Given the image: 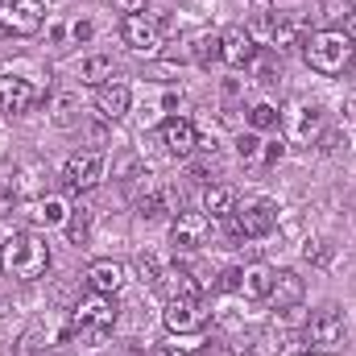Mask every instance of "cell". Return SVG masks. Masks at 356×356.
<instances>
[{
	"mask_svg": "<svg viewBox=\"0 0 356 356\" xmlns=\"http://www.w3.org/2000/svg\"><path fill=\"white\" fill-rule=\"evenodd\" d=\"M302 294H307V282L294 273V269H273V286H269V302L277 307V311H298V302H302Z\"/></svg>",
	"mask_w": 356,
	"mask_h": 356,
	"instance_id": "cell-17",
	"label": "cell"
},
{
	"mask_svg": "<svg viewBox=\"0 0 356 356\" xmlns=\"http://www.w3.org/2000/svg\"><path fill=\"white\" fill-rule=\"evenodd\" d=\"M273 224H277V203L273 199H261V195L236 203L232 216H228V228H232L236 241H261V236L273 232Z\"/></svg>",
	"mask_w": 356,
	"mask_h": 356,
	"instance_id": "cell-4",
	"label": "cell"
},
{
	"mask_svg": "<svg viewBox=\"0 0 356 356\" xmlns=\"http://www.w3.org/2000/svg\"><path fill=\"white\" fill-rule=\"evenodd\" d=\"M129 104H133V91L129 83H120V79H112V83H104V88H95V116L99 120H120L124 112H129Z\"/></svg>",
	"mask_w": 356,
	"mask_h": 356,
	"instance_id": "cell-18",
	"label": "cell"
},
{
	"mask_svg": "<svg viewBox=\"0 0 356 356\" xmlns=\"http://www.w3.org/2000/svg\"><path fill=\"white\" fill-rule=\"evenodd\" d=\"M13 207H17V191H13V182H0V220L13 216Z\"/></svg>",
	"mask_w": 356,
	"mask_h": 356,
	"instance_id": "cell-33",
	"label": "cell"
},
{
	"mask_svg": "<svg viewBox=\"0 0 356 356\" xmlns=\"http://www.w3.org/2000/svg\"><path fill=\"white\" fill-rule=\"evenodd\" d=\"M120 38L133 54H158L162 50V21L149 17V13H137V17H124L120 21Z\"/></svg>",
	"mask_w": 356,
	"mask_h": 356,
	"instance_id": "cell-9",
	"label": "cell"
},
{
	"mask_svg": "<svg viewBox=\"0 0 356 356\" xmlns=\"http://www.w3.org/2000/svg\"><path fill=\"white\" fill-rule=\"evenodd\" d=\"M302 257H307L311 266H327V257H332V253H327V241H311V245L302 249Z\"/></svg>",
	"mask_w": 356,
	"mask_h": 356,
	"instance_id": "cell-32",
	"label": "cell"
},
{
	"mask_svg": "<svg viewBox=\"0 0 356 356\" xmlns=\"http://www.w3.org/2000/svg\"><path fill=\"white\" fill-rule=\"evenodd\" d=\"M162 323H166V332H175V336H195V332L207 327V307H203L199 294H195V298H170L166 311H162Z\"/></svg>",
	"mask_w": 356,
	"mask_h": 356,
	"instance_id": "cell-8",
	"label": "cell"
},
{
	"mask_svg": "<svg viewBox=\"0 0 356 356\" xmlns=\"http://www.w3.org/2000/svg\"><path fill=\"white\" fill-rule=\"evenodd\" d=\"M269 286H273V266L253 261V266L241 269V294L245 298H269Z\"/></svg>",
	"mask_w": 356,
	"mask_h": 356,
	"instance_id": "cell-21",
	"label": "cell"
},
{
	"mask_svg": "<svg viewBox=\"0 0 356 356\" xmlns=\"http://www.w3.org/2000/svg\"><path fill=\"white\" fill-rule=\"evenodd\" d=\"M42 21V0H0V38H33Z\"/></svg>",
	"mask_w": 356,
	"mask_h": 356,
	"instance_id": "cell-7",
	"label": "cell"
},
{
	"mask_svg": "<svg viewBox=\"0 0 356 356\" xmlns=\"http://www.w3.org/2000/svg\"><path fill=\"white\" fill-rule=\"evenodd\" d=\"M67 241L71 245H88L91 236V211H83V207H75V211H67Z\"/></svg>",
	"mask_w": 356,
	"mask_h": 356,
	"instance_id": "cell-26",
	"label": "cell"
},
{
	"mask_svg": "<svg viewBox=\"0 0 356 356\" xmlns=\"http://www.w3.org/2000/svg\"><path fill=\"white\" fill-rule=\"evenodd\" d=\"M137 273H141V282H149V286H158V261H154V253H141L137 257Z\"/></svg>",
	"mask_w": 356,
	"mask_h": 356,
	"instance_id": "cell-31",
	"label": "cell"
},
{
	"mask_svg": "<svg viewBox=\"0 0 356 356\" xmlns=\"http://www.w3.org/2000/svg\"><path fill=\"white\" fill-rule=\"evenodd\" d=\"M79 79H83L88 88H104V83L116 79V63H112L108 54H88L83 67H79Z\"/></svg>",
	"mask_w": 356,
	"mask_h": 356,
	"instance_id": "cell-24",
	"label": "cell"
},
{
	"mask_svg": "<svg viewBox=\"0 0 356 356\" xmlns=\"http://www.w3.org/2000/svg\"><path fill=\"white\" fill-rule=\"evenodd\" d=\"M253 58H257V42L245 25H232V29L220 33V63L241 71V67H253Z\"/></svg>",
	"mask_w": 356,
	"mask_h": 356,
	"instance_id": "cell-15",
	"label": "cell"
},
{
	"mask_svg": "<svg viewBox=\"0 0 356 356\" xmlns=\"http://www.w3.org/2000/svg\"><path fill=\"white\" fill-rule=\"evenodd\" d=\"M63 186L67 191H91L99 178H104V158L99 154H91V149H83V154H71L67 162H63Z\"/></svg>",
	"mask_w": 356,
	"mask_h": 356,
	"instance_id": "cell-12",
	"label": "cell"
},
{
	"mask_svg": "<svg viewBox=\"0 0 356 356\" xmlns=\"http://www.w3.org/2000/svg\"><path fill=\"white\" fill-rule=\"evenodd\" d=\"M269 46H273V50H290V46H302V25H298L290 13H273Z\"/></svg>",
	"mask_w": 356,
	"mask_h": 356,
	"instance_id": "cell-23",
	"label": "cell"
},
{
	"mask_svg": "<svg viewBox=\"0 0 356 356\" xmlns=\"http://www.w3.org/2000/svg\"><path fill=\"white\" fill-rule=\"evenodd\" d=\"M236 207V191L224 186V182H207L203 191V216H216V220H228Z\"/></svg>",
	"mask_w": 356,
	"mask_h": 356,
	"instance_id": "cell-22",
	"label": "cell"
},
{
	"mask_svg": "<svg viewBox=\"0 0 356 356\" xmlns=\"http://www.w3.org/2000/svg\"><path fill=\"white\" fill-rule=\"evenodd\" d=\"M344 33H348V38H353V46H356V13H353V21H348V25H344Z\"/></svg>",
	"mask_w": 356,
	"mask_h": 356,
	"instance_id": "cell-37",
	"label": "cell"
},
{
	"mask_svg": "<svg viewBox=\"0 0 356 356\" xmlns=\"http://www.w3.org/2000/svg\"><path fill=\"white\" fill-rule=\"evenodd\" d=\"M207 236H211V220H207L203 211H178L175 224H170V245H175L178 253H195V249H203Z\"/></svg>",
	"mask_w": 356,
	"mask_h": 356,
	"instance_id": "cell-11",
	"label": "cell"
},
{
	"mask_svg": "<svg viewBox=\"0 0 356 356\" xmlns=\"http://www.w3.org/2000/svg\"><path fill=\"white\" fill-rule=\"evenodd\" d=\"M54 340H67V323H63V327H50L46 319H33V323L21 332V340H17V356H38L42 348H50Z\"/></svg>",
	"mask_w": 356,
	"mask_h": 356,
	"instance_id": "cell-19",
	"label": "cell"
},
{
	"mask_svg": "<svg viewBox=\"0 0 356 356\" xmlns=\"http://www.w3.org/2000/svg\"><path fill=\"white\" fill-rule=\"evenodd\" d=\"M277 356H315V353H311V344H307L302 336H286V340L277 344Z\"/></svg>",
	"mask_w": 356,
	"mask_h": 356,
	"instance_id": "cell-30",
	"label": "cell"
},
{
	"mask_svg": "<svg viewBox=\"0 0 356 356\" xmlns=\"http://www.w3.org/2000/svg\"><path fill=\"white\" fill-rule=\"evenodd\" d=\"M277 120H282V112H277L273 104H253V108H249V124H253L257 133H266V129H273Z\"/></svg>",
	"mask_w": 356,
	"mask_h": 356,
	"instance_id": "cell-29",
	"label": "cell"
},
{
	"mask_svg": "<svg viewBox=\"0 0 356 356\" xmlns=\"http://www.w3.org/2000/svg\"><path fill=\"white\" fill-rule=\"evenodd\" d=\"M302 340L311 344L315 356H336L340 353V348H344V315H340V307H319V311L307 319Z\"/></svg>",
	"mask_w": 356,
	"mask_h": 356,
	"instance_id": "cell-5",
	"label": "cell"
},
{
	"mask_svg": "<svg viewBox=\"0 0 356 356\" xmlns=\"http://www.w3.org/2000/svg\"><path fill=\"white\" fill-rule=\"evenodd\" d=\"M158 290L166 294V302H170V298H195V294H199V282H195V273L186 266L175 261V266H166L158 273Z\"/></svg>",
	"mask_w": 356,
	"mask_h": 356,
	"instance_id": "cell-20",
	"label": "cell"
},
{
	"mask_svg": "<svg viewBox=\"0 0 356 356\" xmlns=\"http://www.w3.org/2000/svg\"><path fill=\"white\" fill-rule=\"evenodd\" d=\"M353 54H356V46L344 29H319V33L302 38V58H307V67L315 75H327V79L344 75L353 67Z\"/></svg>",
	"mask_w": 356,
	"mask_h": 356,
	"instance_id": "cell-1",
	"label": "cell"
},
{
	"mask_svg": "<svg viewBox=\"0 0 356 356\" xmlns=\"http://www.w3.org/2000/svg\"><path fill=\"white\" fill-rule=\"evenodd\" d=\"M75 108H79V95H71V91H63L58 99H54V124L58 129H71L79 116H75Z\"/></svg>",
	"mask_w": 356,
	"mask_h": 356,
	"instance_id": "cell-28",
	"label": "cell"
},
{
	"mask_svg": "<svg viewBox=\"0 0 356 356\" xmlns=\"http://www.w3.org/2000/svg\"><path fill=\"white\" fill-rule=\"evenodd\" d=\"M319 13H323L327 29H344L356 13V0H319Z\"/></svg>",
	"mask_w": 356,
	"mask_h": 356,
	"instance_id": "cell-25",
	"label": "cell"
},
{
	"mask_svg": "<svg viewBox=\"0 0 356 356\" xmlns=\"http://www.w3.org/2000/svg\"><path fill=\"white\" fill-rule=\"evenodd\" d=\"M38 99H42V91L33 88L29 79H21V75H0V112L25 116Z\"/></svg>",
	"mask_w": 356,
	"mask_h": 356,
	"instance_id": "cell-16",
	"label": "cell"
},
{
	"mask_svg": "<svg viewBox=\"0 0 356 356\" xmlns=\"http://www.w3.org/2000/svg\"><path fill=\"white\" fill-rule=\"evenodd\" d=\"M236 154H241V162H245L249 170H269V166L282 162L286 137H257V133H245V137L236 141Z\"/></svg>",
	"mask_w": 356,
	"mask_h": 356,
	"instance_id": "cell-10",
	"label": "cell"
},
{
	"mask_svg": "<svg viewBox=\"0 0 356 356\" xmlns=\"http://www.w3.org/2000/svg\"><path fill=\"white\" fill-rule=\"evenodd\" d=\"M154 356H191V353H186V348H178V344H162Z\"/></svg>",
	"mask_w": 356,
	"mask_h": 356,
	"instance_id": "cell-36",
	"label": "cell"
},
{
	"mask_svg": "<svg viewBox=\"0 0 356 356\" xmlns=\"http://www.w3.org/2000/svg\"><path fill=\"white\" fill-rule=\"evenodd\" d=\"M50 269V245L33 232H13L0 249V273L17 282H38Z\"/></svg>",
	"mask_w": 356,
	"mask_h": 356,
	"instance_id": "cell-2",
	"label": "cell"
},
{
	"mask_svg": "<svg viewBox=\"0 0 356 356\" xmlns=\"http://www.w3.org/2000/svg\"><path fill=\"white\" fill-rule=\"evenodd\" d=\"M112 8H116V13H124V17H137V13H145V8H149V0H112Z\"/></svg>",
	"mask_w": 356,
	"mask_h": 356,
	"instance_id": "cell-34",
	"label": "cell"
},
{
	"mask_svg": "<svg viewBox=\"0 0 356 356\" xmlns=\"http://www.w3.org/2000/svg\"><path fill=\"white\" fill-rule=\"evenodd\" d=\"M191 58H195L199 67H211V58H220V33H199Z\"/></svg>",
	"mask_w": 356,
	"mask_h": 356,
	"instance_id": "cell-27",
	"label": "cell"
},
{
	"mask_svg": "<svg viewBox=\"0 0 356 356\" xmlns=\"http://www.w3.org/2000/svg\"><path fill=\"white\" fill-rule=\"evenodd\" d=\"M83 277H88V290L116 298V294L124 290V282H129V266H124V261H112V257H99V261H91V266L83 269Z\"/></svg>",
	"mask_w": 356,
	"mask_h": 356,
	"instance_id": "cell-14",
	"label": "cell"
},
{
	"mask_svg": "<svg viewBox=\"0 0 356 356\" xmlns=\"http://www.w3.org/2000/svg\"><path fill=\"white\" fill-rule=\"evenodd\" d=\"M282 124H286V141L298 149L319 145L327 133V116L319 104H290V112H282Z\"/></svg>",
	"mask_w": 356,
	"mask_h": 356,
	"instance_id": "cell-6",
	"label": "cell"
},
{
	"mask_svg": "<svg viewBox=\"0 0 356 356\" xmlns=\"http://www.w3.org/2000/svg\"><path fill=\"white\" fill-rule=\"evenodd\" d=\"M199 129L186 120V116H170L166 124H162V145H166V154L178 158V162H191L195 158V149H199Z\"/></svg>",
	"mask_w": 356,
	"mask_h": 356,
	"instance_id": "cell-13",
	"label": "cell"
},
{
	"mask_svg": "<svg viewBox=\"0 0 356 356\" xmlns=\"http://www.w3.org/2000/svg\"><path fill=\"white\" fill-rule=\"evenodd\" d=\"M116 327V307L108 294H95L79 298L71 311H67V340H83V344H99L108 332Z\"/></svg>",
	"mask_w": 356,
	"mask_h": 356,
	"instance_id": "cell-3",
	"label": "cell"
},
{
	"mask_svg": "<svg viewBox=\"0 0 356 356\" xmlns=\"http://www.w3.org/2000/svg\"><path fill=\"white\" fill-rule=\"evenodd\" d=\"M216 290H241V269H224L220 282H216Z\"/></svg>",
	"mask_w": 356,
	"mask_h": 356,
	"instance_id": "cell-35",
	"label": "cell"
}]
</instances>
